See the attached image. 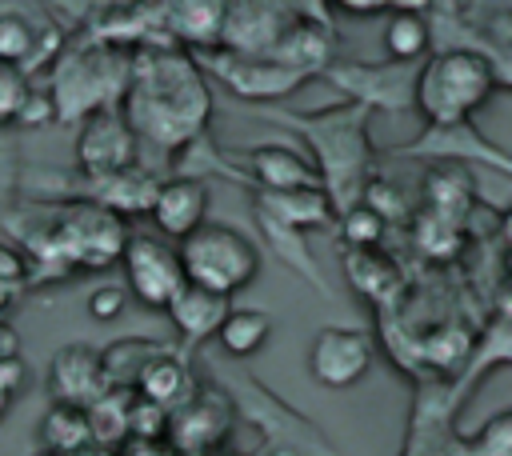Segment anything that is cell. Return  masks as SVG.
<instances>
[{"mask_svg": "<svg viewBox=\"0 0 512 456\" xmlns=\"http://www.w3.org/2000/svg\"><path fill=\"white\" fill-rule=\"evenodd\" d=\"M36 456H52V452H36Z\"/></svg>", "mask_w": 512, "mask_h": 456, "instance_id": "f35d334b", "label": "cell"}, {"mask_svg": "<svg viewBox=\"0 0 512 456\" xmlns=\"http://www.w3.org/2000/svg\"><path fill=\"white\" fill-rule=\"evenodd\" d=\"M20 388H24V360H20V356L0 360V396L12 400Z\"/></svg>", "mask_w": 512, "mask_h": 456, "instance_id": "1f68e13d", "label": "cell"}, {"mask_svg": "<svg viewBox=\"0 0 512 456\" xmlns=\"http://www.w3.org/2000/svg\"><path fill=\"white\" fill-rule=\"evenodd\" d=\"M248 164H252L256 184L264 192H272V196L324 188V172L312 160H304L296 148H288V144H256L248 152Z\"/></svg>", "mask_w": 512, "mask_h": 456, "instance_id": "5bb4252c", "label": "cell"}, {"mask_svg": "<svg viewBox=\"0 0 512 456\" xmlns=\"http://www.w3.org/2000/svg\"><path fill=\"white\" fill-rule=\"evenodd\" d=\"M128 304V288L124 284H96L88 292V316L92 320H116Z\"/></svg>", "mask_w": 512, "mask_h": 456, "instance_id": "83f0119b", "label": "cell"}, {"mask_svg": "<svg viewBox=\"0 0 512 456\" xmlns=\"http://www.w3.org/2000/svg\"><path fill=\"white\" fill-rule=\"evenodd\" d=\"M228 312H232V308H228V296L204 292V288H196V284H184L180 296L168 304V320H172V328L180 332L184 344H200V340L216 336Z\"/></svg>", "mask_w": 512, "mask_h": 456, "instance_id": "9a60e30c", "label": "cell"}, {"mask_svg": "<svg viewBox=\"0 0 512 456\" xmlns=\"http://www.w3.org/2000/svg\"><path fill=\"white\" fill-rule=\"evenodd\" d=\"M228 432V400L216 392H196L188 404L168 412V444L176 456H204Z\"/></svg>", "mask_w": 512, "mask_h": 456, "instance_id": "8fae6325", "label": "cell"}, {"mask_svg": "<svg viewBox=\"0 0 512 456\" xmlns=\"http://www.w3.org/2000/svg\"><path fill=\"white\" fill-rule=\"evenodd\" d=\"M204 456H216V452H204Z\"/></svg>", "mask_w": 512, "mask_h": 456, "instance_id": "ab89813d", "label": "cell"}, {"mask_svg": "<svg viewBox=\"0 0 512 456\" xmlns=\"http://www.w3.org/2000/svg\"><path fill=\"white\" fill-rule=\"evenodd\" d=\"M472 456H512V412H500L480 428Z\"/></svg>", "mask_w": 512, "mask_h": 456, "instance_id": "4316f807", "label": "cell"}, {"mask_svg": "<svg viewBox=\"0 0 512 456\" xmlns=\"http://www.w3.org/2000/svg\"><path fill=\"white\" fill-rule=\"evenodd\" d=\"M212 96L192 56L176 48H140L132 56V80L124 92V116L136 140L160 152L192 148L208 124Z\"/></svg>", "mask_w": 512, "mask_h": 456, "instance_id": "6da1fadb", "label": "cell"}, {"mask_svg": "<svg viewBox=\"0 0 512 456\" xmlns=\"http://www.w3.org/2000/svg\"><path fill=\"white\" fill-rule=\"evenodd\" d=\"M208 68L220 72L224 84L232 92L248 96V100L284 96V92H292L308 76V72H300V68H292V64H284L276 56H232V52H224V60L220 56H208Z\"/></svg>", "mask_w": 512, "mask_h": 456, "instance_id": "7c38bea8", "label": "cell"}, {"mask_svg": "<svg viewBox=\"0 0 512 456\" xmlns=\"http://www.w3.org/2000/svg\"><path fill=\"white\" fill-rule=\"evenodd\" d=\"M28 92H32L28 72L24 68H12V64H0V128L20 120Z\"/></svg>", "mask_w": 512, "mask_h": 456, "instance_id": "484cf974", "label": "cell"}, {"mask_svg": "<svg viewBox=\"0 0 512 456\" xmlns=\"http://www.w3.org/2000/svg\"><path fill=\"white\" fill-rule=\"evenodd\" d=\"M120 48H84L80 56H68L56 72V84L48 88L56 100V120H76L112 108L116 96L128 92L132 80V56H116Z\"/></svg>", "mask_w": 512, "mask_h": 456, "instance_id": "277c9868", "label": "cell"}, {"mask_svg": "<svg viewBox=\"0 0 512 456\" xmlns=\"http://www.w3.org/2000/svg\"><path fill=\"white\" fill-rule=\"evenodd\" d=\"M260 216L300 232V228H324L332 224V200L324 188H312V192H284V196H272V192H260L256 200Z\"/></svg>", "mask_w": 512, "mask_h": 456, "instance_id": "d6986e66", "label": "cell"}, {"mask_svg": "<svg viewBox=\"0 0 512 456\" xmlns=\"http://www.w3.org/2000/svg\"><path fill=\"white\" fill-rule=\"evenodd\" d=\"M132 388H108L96 404H88L92 444L96 452H116L128 440V416H132Z\"/></svg>", "mask_w": 512, "mask_h": 456, "instance_id": "ffe728a7", "label": "cell"}, {"mask_svg": "<svg viewBox=\"0 0 512 456\" xmlns=\"http://www.w3.org/2000/svg\"><path fill=\"white\" fill-rule=\"evenodd\" d=\"M40 436V452L52 456H84L92 444V424H88V408L76 404H48V412L36 424Z\"/></svg>", "mask_w": 512, "mask_h": 456, "instance_id": "e0dca14e", "label": "cell"}, {"mask_svg": "<svg viewBox=\"0 0 512 456\" xmlns=\"http://www.w3.org/2000/svg\"><path fill=\"white\" fill-rule=\"evenodd\" d=\"M508 276H512V252H508Z\"/></svg>", "mask_w": 512, "mask_h": 456, "instance_id": "74e56055", "label": "cell"}, {"mask_svg": "<svg viewBox=\"0 0 512 456\" xmlns=\"http://www.w3.org/2000/svg\"><path fill=\"white\" fill-rule=\"evenodd\" d=\"M136 132L128 124L124 112L116 108H104V112H92L84 124H80V136H76V164L88 180H108V176H120V172H132L136 164Z\"/></svg>", "mask_w": 512, "mask_h": 456, "instance_id": "52a82bcc", "label": "cell"}, {"mask_svg": "<svg viewBox=\"0 0 512 456\" xmlns=\"http://www.w3.org/2000/svg\"><path fill=\"white\" fill-rule=\"evenodd\" d=\"M372 368V340L360 328L328 324L312 336L308 348V372L324 388H352Z\"/></svg>", "mask_w": 512, "mask_h": 456, "instance_id": "ba28073f", "label": "cell"}, {"mask_svg": "<svg viewBox=\"0 0 512 456\" xmlns=\"http://www.w3.org/2000/svg\"><path fill=\"white\" fill-rule=\"evenodd\" d=\"M24 280H28V256L20 248H12V244L0 240V284L20 288Z\"/></svg>", "mask_w": 512, "mask_h": 456, "instance_id": "f1b7e54d", "label": "cell"}, {"mask_svg": "<svg viewBox=\"0 0 512 456\" xmlns=\"http://www.w3.org/2000/svg\"><path fill=\"white\" fill-rule=\"evenodd\" d=\"M48 236H52V248L60 252V260L68 268H108L124 256L128 248V228H124V216L96 204V200H80V204H68L52 224H48Z\"/></svg>", "mask_w": 512, "mask_h": 456, "instance_id": "5b68a950", "label": "cell"}, {"mask_svg": "<svg viewBox=\"0 0 512 456\" xmlns=\"http://www.w3.org/2000/svg\"><path fill=\"white\" fill-rule=\"evenodd\" d=\"M4 412H8V400H4V396H0V420H4Z\"/></svg>", "mask_w": 512, "mask_h": 456, "instance_id": "8d00e7d4", "label": "cell"}, {"mask_svg": "<svg viewBox=\"0 0 512 456\" xmlns=\"http://www.w3.org/2000/svg\"><path fill=\"white\" fill-rule=\"evenodd\" d=\"M112 456H176L168 440H140V436H128Z\"/></svg>", "mask_w": 512, "mask_h": 456, "instance_id": "4dcf8cb0", "label": "cell"}, {"mask_svg": "<svg viewBox=\"0 0 512 456\" xmlns=\"http://www.w3.org/2000/svg\"><path fill=\"white\" fill-rule=\"evenodd\" d=\"M132 392H136L140 400L164 408V412H176L180 404H188V400L196 396V380H192V372H188V364H184L180 356L156 352V356L144 364V372H140V380H136Z\"/></svg>", "mask_w": 512, "mask_h": 456, "instance_id": "2e32d148", "label": "cell"}, {"mask_svg": "<svg viewBox=\"0 0 512 456\" xmlns=\"http://www.w3.org/2000/svg\"><path fill=\"white\" fill-rule=\"evenodd\" d=\"M156 352H164V348H156V344H148V340H136V336L116 340L108 352H100V356H104L108 384H112V388H136L144 364H148Z\"/></svg>", "mask_w": 512, "mask_h": 456, "instance_id": "cb8c5ba5", "label": "cell"}, {"mask_svg": "<svg viewBox=\"0 0 512 456\" xmlns=\"http://www.w3.org/2000/svg\"><path fill=\"white\" fill-rule=\"evenodd\" d=\"M344 268H348V280H352L364 296H376V300H388L392 288L400 284L396 268H392L376 248H360V252L344 256Z\"/></svg>", "mask_w": 512, "mask_h": 456, "instance_id": "603a6c76", "label": "cell"}, {"mask_svg": "<svg viewBox=\"0 0 512 456\" xmlns=\"http://www.w3.org/2000/svg\"><path fill=\"white\" fill-rule=\"evenodd\" d=\"M340 232H344V240L352 244V252H360V248H376L380 236H384V220H380L368 204L340 208Z\"/></svg>", "mask_w": 512, "mask_h": 456, "instance_id": "d4e9b609", "label": "cell"}, {"mask_svg": "<svg viewBox=\"0 0 512 456\" xmlns=\"http://www.w3.org/2000/svg\"><path fill=\"white\" fill-rule=\"evenodd\" d=\"M492 88H496V72L488 56L468 48H448L424 64V72L412 84V100L432 128H452L464 124L492 96Z\"/></svg>", "mask_w": 512, "mask_h": 456, "instance_id": "7a4b0ae2", "label": "cell"}, {"mask_svg": "<svg viewBox=\"0 0 512 456\" xmlns=\"http://www.w3.org/2000/svg\"><path fill=\"white\" fill-rule=\"evenodd\" d=\"M12 296H16V288H8V284H0V324H4V312H8V304H12Z\"/></svg>", "mask_w": 512, "mask_h": 456, "instance_id": "d6a6232c", "label": "cell"}, {"mask_svg": "<svg viewBox=\"0 0 512 456\" xmlns=\"http://www.w3.org/2000/svg\"><path fill=\"white\" fill-rule=\"evenodd\" d=\"M52 116H56V100H52V92H48V88H32L16 124H44V120H52Z\"/></svg>", "mask_w": 512, "mask_h": 456, "instance_id": "f546056e", "label": "cell"}, {"mask_svg": "<svg viewBox=\"0 0 512 456\" xmlns=\"http://www.w3.org/2000/svg\"><path fill=\"white\" fill-rule=\"evenodd\" d=\"M344 12H356V16H364V12H384V4H344Z\"/></svg>", "mask_w": 512, "mask_h": 456, "instance_id": "836d02e7", "label": "cell"}, {"mask_svg": "<svg viewBox=\"0 0 512 456\" xmlns=\"http://www.w3.org/2000/svg\"><path fill=\"white\" fill-rule=\"evenodd\" d=\"M108 388L112 384H108V372H104V356L96 348H88V344H64L48 360V392H52V404L88 408Z\"/></svg>", "mask_w": 512, "mask_h": 456, "instance_id": "30bf717a", "label": "cell"}, {"mask_svg": "<svg viewBox=\"0 0 512 456\" xmlns=\"http://www.w3.org/2000/svg\"><path fill=\"white\" fill-rule=\"evenodd\" d=\"M268 332H272V316L264 308H232L216 332V344L228 356H252L264 348Z\"/></svg>", "mask_w": 512, "mask_h": 456, "instance_id": "44dd1931", "label": "cell"}, {"mask_svg": "<svg viewBox=\"0 0 512 456\" xmlns=\"http://www.w3.org/2000/svg\"><path fill=\"white\" fill-rule=\"evenodd\" d=\"M148 216L160 228V236H168L176 244L188 240L196 228L208 224V188H204V180L172 176V180L156 184V196H152Z\"/></svg>", "mask_w": 512, "mask_h": 456, "instance_id": "4fadbf2b", "label": "cell"}, {"mask_svg": "<svg viewBox=\"0 0 512 456\" xmlns=\"http://www.w3.org/2000/svg\"><path fill=\"white\" fill-rule=\"evenodd\" d=\"M164 16H168L164 28H168L180 44L216 52V44H220V36H224L228 4H216V0H192V4H172V8H164Z\"/></svg>", "mask_w": 512, "mask_h": 456, "instance_id": "ac0fdd59", "label": "cell"}, {"mask_svg": "<svg viewBox=\"0 0 512 456\" xmlns=\"http://www.w3.org/2000/svg\"><path fill=\"white\" fill-rule=\"evenodd\" d=\"M504 240H508V248H512V212L504 216Z\"/></svg>", "mask_w": 512, "mask_h": 456, "instance_id": "e575fe53", "label": "cell"}, {"mask_svg": "<svg viewBox=\"0 0 512 456\" xmlns=\"http://www.w3.org/2000/svg\"><path fill=\"white\" fill-rule=\"evenodd\" d=\"M268 456H300V452H292V448H276V452H268Z\"/></svg>", "mask_w": 512, "mask_h": 456, "instance_id": "d590c367", "label": "cell"}, {"mask_svg": "<svg viewBox=\"0 0 512 456\" xmlns=\"http://www.w3.org/2000/svg\"><path fill=\"white\" fill-rule=\"evenodd\" d=\"M428 44H432V28H428V20L420 12L400 8V12L388 16V24H384V52L392 60H420L428 52Z\"/></svg>", "mask_w": 512, "mask_h": 456, "instance_id": "7402d4cb", "label": "cell"}, {"mask_svg": "<svg viewBox=\"0 0 512 456\" xmlns=\"http://www.w3.org/2000/svg\"><path fill=\"white\" fill-rule=\"evenodd\" d=\"M292 28H296V20L284 8H272V4H228L220 44L232 56H276Z\"/></svg>", "mask_w": 512, "mask_h": 456, "instance_id": "9c48e42d", "label": "cell"}, {"mask_svg": "<svg viewBox=\"0 0 512 456\" xmlns=\"http://www.w3.org/2000/svg\"><path fill=\"white\" fill-rule=\"evenodd\" d=\"M176 252H180L188 284L216 292V296H228V300L260 276V248L228 224L196 228L188 240L176 244Z\"/></svg>", "mask_w": 512, "mask_h": 456, "instance_id": "3957f363", "label": "cell"}, {"mask_svg": "<svg viewBox=\"0 0 512 456\" xmlns=\"http://www.w3.org/2000/svg\"><path fill=\"white\" fill-rule=\"evenodd\" d=\"M120 268H124L128 292L144 308H156V312H168V304L188 284L184 280L180 252L172 244H164L160 236H144V232L140 236H128V248L120 256Z\"/></svg>", "mask_w": 512, "mask_h": 456, "instance_id": "8992f818", "label": "cell"}]
</instances>
